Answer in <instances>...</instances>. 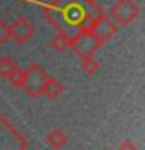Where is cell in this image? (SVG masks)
<instances>
[{
    "instance_id": "6da1fadb",
    "label": "cell",
    "mask_w": 145,
    "mask_h": 150,
    "mask_svg": "<svg viewBox=\"0 0 145 150\" xmlns=\"http://www.w3.org/2000/svg\"><path fill=\"white\" fill-rule=\"evenodd\" d=\"M140 6L134 0H116L109 11V17L119 26H129L140 17Z\"/></svg>"
},
{
    "instance_id": "7a4b0ae2",
    "label": "cell",
    "mask_w": 145,
    "mask_h": 150,
    "mask_svg": "<svg viewBox=\"0 0 145 150\" xmlns=\"http://www.w3.org/2000/svg\"><path fill=\"white\" fill-rule=\"evenodd\" d=\"M46 79H48V73L41 64L33 62L29 66L26 70V82H24V92L28 93V97L35 99V97L42 95V86L46 82Z\"/></svg>"
},
{
    "instance_id": "3957f363",
    "label": "cell",
    "mask_w": 145,
    "mask_h": 150,
    "mask_svg": "<svg viewBox=\"0 0 145 150\" xmlns=\"http://www.w3.org/2000/svg\"><path fill=\"white\" fill-rule=\"evenodd\" d=\"M70 48H72L75 53H77V55L83 59V57H90V55H94L96 51L101 48V44H99V40L88 31V29H81V31L72 39Z\"/></svg>"
},
{
    "instance_id": "277c9868",
    "label": "cell",
    "mask_w": 145,
    "mask_h": 150,
    "mask_svg": "<svg viewBox=\"0 0 145 150\" xmlns=\"http://www.w3.org/2000/svg\"><path fill=\"white\" fill-rule=\"evenodd\" d=\"M7 29H9V39H13L17 44H26L35 35L33 22L26 17H19L17 20H13L11 24H7Z\"/></svg>"
},
{
    "instance_id": "5b68a950",
    "label": "cell",
    "mask_w": 145,
    "mask_h": 150,
    "mask_svg": "<svg viewBox=\"0 0 145 150\" xmlns=\"http://www.w3.org/2000/svg\"><path fill=\"white\" fill-rule=\"evenodd\" d=\"M64 18L68 20V24H75V26H81L85 22V9L79 6H68L66 9H63Z\"/></svg>"
},
{
    "instance_id": "8992f818",
    "label": "cell",
    "mask_w": 145,
    "mask_h": 150,
    "mask_svg": "<svg viewBox=\"0 0 145 150\" xmlns=\"http://www.w3.org/2000/svg\"><path fill=\"white\" fill-rule=\"evenodd\" d=\"M66 141H68V136H66V132L63 128H53L46 136V143L51 148H63L66 145Z\"/></svg>"
},
{
    "instance_id": "52a82bcc",
    "label": "cell",
    "mask_w": 145,
    "mask_h": 150,
    "mask_svg": "<svg viewBox=\"0 0 145 150\" xmlns=\"http://www.w3.org/2000/svg\"><path fill=\"white\" fill-rule=\"evenodd\" d=\"M63 92H64V86L61 84L57 79H53V77L48 75V79H46V82H44V86H42V95L50 97V99H55V97H59Z\"/></svg>"
},
{
    "instance_id": "ba28073f",
    "label": "cell",
    "mask_w": 145,
    "mask_h": 150,
    "mask_svg": "<svg viewBox=\"0 0 145 150\" xmlns=\"http://www.w3.org/2000/svg\"><path fill=\"white\" fill-rule=\"evenodd\" d=\"M70 42H72V37L68 35L64 29H59L51 39V48L55 51H64V50L70 48Z\"/></svg>"
},
{
    "instance_id": "9c48e42d",
    "label": "cell",
    "mask_w": 145,
    "mask_h": 150,
    "mask_svg": "<svg viewBox=\"0 0 145 150\" xmlns=\"http://www.w3.org/2000/svg\"><path fill=\"white\" fill-rule=\"evenodd\" d=\"M17 70V64H15V61L11 57H7V55H2L0 57V77H4V79H9L11 77V73Z\"/></svg>"
},
{
    "instance_id": "30bf717a",
    "label": "cell",
    "mask_w": 145,
    "mask_h": 150,
    "mask_svg": "<svg viewBox=\"0 0 145 150\" xmlns=\"http://www.w3.org/2000/svg\"><path fill=\"white\" fill-rule=\"evenodd\" d=\"M81 70L85 71L86 75H94L99 70V62L96 61L92 55H90V57H83L81 59Z\"/></svg>"
},
{
    "instance_id": "8fae6325",
    "label": "cell",
    "mask_w": 145,
    "mask_h": 150,
    "mask_svg": "<svg viewBox=\"0 0 145 150\" xmlns=\"http://www.w3.org/2000/svg\"><path fill=\"white\" fill-rule=\"evenodd\" d=\"M11 84L15 88H19V90H24V82H26V70H22V68H17L13 73H11Z\"/></svg>"
},
{
    "instance_id": "7c38bea8",
    "label": "cell",
    "mask_w": 145,
    "mask_h": 150,
    "mask_svg": "<svg viewBox=\"0 0 145 150\" xmlns=\"http://www.w3.org/2000/svg\"><path fill=\"white\" fill-rule=\"evenodd\" d=\"M7 40H9V29H7L6 20L0 18V46H4Z\"/></svg>"
},
{
    "instance_id": "4fadbf2b",
    "label": "cell",
    "mask_w": 145,
    "mask_h": 150,
    "mask_svg": "<svg viewBox=\"0 0 145 150\" xmlns=\"http://www.w3.org/2000/svg\"><path fill=\"white\" fill-rule=\"evenodd\" d=\"M118 150H138V146H136L132 141H125L123 145H119V148Z\"/></svg>"
},
{
    "instance_id": "5bb4252c",
    "label": "cell",
    "mask_w": 145,
    "mask_h": 150,
    "mask_svg": "<svg viewBox=\"0 0 145 150\" xmlns=\"http://www.w3.org/2000/svg\"><path fill=\"white\" fill-rule=\"evenodd\" d=\"M83 2H85L86 6H96V4H97V0H83Z\"/></svg>"
}]
</instances>
